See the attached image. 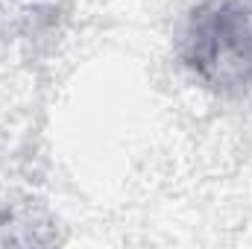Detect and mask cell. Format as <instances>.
Instances as JSON below:
<instances>
[{"label":"cell","mask_w":252,"mask_h":249,"mask_svg":"<svg viewBox=\"0 0 252 249\" xmlns=\"http://www.w3.org/2000/svg\"><path fill=\"white\" fill-rule=\"evenodd\" d=\"M176 59L223 97L252 88V0H199L176 32Z\"/></svg>","instance_id":"6da1fadb"},{"label":"cell","mask_w":252,"mask_h":249,"mask_svg":"<svg viewBox=\"0 0 252 249\" xmlns=\"http://www.w3.org/2000/svg\"><path fill=\"white\" fill-rule=\"evenodd\" d=\"M64 0H0V41L38 35L59 21Z\"/></svg>","instance_id":"7a4b0ae2"}]
</instances>
